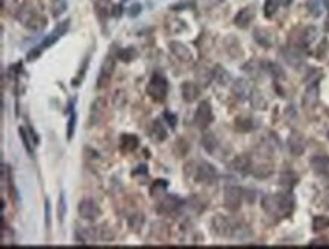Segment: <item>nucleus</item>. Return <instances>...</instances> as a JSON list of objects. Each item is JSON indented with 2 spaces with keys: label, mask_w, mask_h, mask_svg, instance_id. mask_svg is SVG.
Masks as SVG:
<instances>
[{
  "label": "nucleus",
  "mask_w": 329,
  "mask_h": 249,
  "mask_svg": "<svg viewBox=\"0 0 329 249\" xmlns=\"http://www.w3.org/2000/svg\"><path fill=\"white\" fill-rule=\"evenodd\" d=\"M278 11V0H266L264 3V15L267 18H272Z\"/></svg>",
  "instance_id": "37998d69"
},
{
  "label": "nucleus",
  "mask_w": 329,
  "mask_h": 249,
  "mask_svg": "<svg viewBox=\"0 0 329 249\" xmlns=\"http://www.w3.org/2000/svg\"><path fill=\"white\" fill-rule=\"evenodd\" d=\"M148 94L151 96V99L154 102H164L165 97H167V91H168V81L167 78L160 73V72H155L148 84V88H146Z\"/></svg>",
  "instance_id": "20e7f679"
},
{
  "label": "nucleus",
  "mask_w": 329,
  "mask_h": 249,
  "mask_svg": "<svg viewBox=\"0 0 329 249\" xmlns=\"http://www.w3.org/2000/svg\"><path fill=\"white\" fill-rule=\"evenodd\" d=\"M307 8H308L310 14L314 15V17H319V15L322 14V3H320V0H308V2H307Z\"/></svg>",
  "instance_id": "c03bdc74"
},
{
  "label": "nucleus",
  "mask_w": 329,
  "mask_h": 249,
  "mask_svg": "<svg viewBox=\"0 0 329 249\" xmlns=\"http://www.w3.org/2000/svg\"><path fill=\"white\" fill-rule=\"evenodd\" d=\"M319 96H320V87H319V79H317L308 84L304 93V97H302V106L305 110H313L319 103Z\"/></svg>",
  "instance_id": "9b49d317"
},
{
  "label": "nucleus",
  "mask_w": 329,
  "mask_h": 249,
  "mask_svg": "<svg viewBox=\"0 0 329 249\" xmlns=\"http://www.w3.org/2000/svg\"><path fill=\"white\" fill-rule=\"evenodd\" d=\"M328 245H329V242L326 239H317L310 243V246H328Z\"/></svg>",
  "instance_id": "3c124183"
},
{
  "label": "nucleus",
  "mask_w": 329,
  "mask_h": 249,
  "mask_svg": "<svg viewBox=\"0 0 329 249\" xmlns=\"http://www.w3.org/2000/svg\"><path fill=\"white\" fill-rule=\"evenodd\" d=\"M229 169L238 175H247V173H252V160L247 157V155H238L235 157L231 164H229Z\"/></svg>",
  "instance_id": "f3484780"
},
{
  "label": "nucleus",
  "mask_w": 329,
  "mask_h": 249,
  "mask_svg": "<svg viewBox=\"0 0 329 249\" xmlns=\"http://www.w3.org/2000/svg\"><path fill=\"white\" fill-rule=\"evenodd\" d=\"M250 93H252V88H250V84L246 79H237L232 84V94L235 96L237 100L243 102V100L249 99Z\"/></svg>",
  "instance_id": "6ab92c4d"
},
{
  "label": "nucleus",
  "mask_w": 329,
  "mask_h": 249,
  "mask_svg": "<svg viewBox=\"0 0 329 249\" xmlns=\"http://www.w3.org/2000/svg\"><path fill=\"white\" fill-rule=\"evenodd\" d=\"M316 37H317V29H316L314 26L305 27V29L302 30V33H301V46H302V47L310 46V44L316 40Z\"/></svg>",
  "instance_id": "72a5a7b5"
},
{
  "label": "nucleus",
  "mask_w": 329,
  "mask_h": 249,
  "mask_svg": "<svg viewBox=\"0 0 329 249\" xmlns=\"http://www.w3.org/2000/svg\"><path fill=\"white\" fill-rule=\"evenodd\" d=\"M328 137H329V132H328Z\"/></svg>",
  "instance_id": "bf43d9fd"
},
{
  "label": "nucleus",
  "mask_w": 329,
  "mask_h": 249,
  "mask_svg": "<svg viewBox=\"0 0 329 249\" xmlns=\"http://www.w3.org/2000/svg\"><path fill=\"white\" fill-rule=\"evenodd\" d=\"M79 216L85 221H96L100 216V207L93 199H82L78 205Z\"/></svg>",
  "instance_id": "9d476101"
},
{
  "label": "nucleus",
  "mask_w": 329,
  "mask_h": 249,
  "mask_svg": "<svg viewBox=\"0 0 329 249\" xmlns=\"http://www.w3.org/2000/svg\"><path fill=\"white\" fill-rule=\"evenodd\" d=\"M323 5H325V8L329 11V0H323Z\"/></svg>",
  "instance_id": "13d9d810"
},
{
  "label": "nucleus",
  "mask_w": 329,
  "mask_h": 249,
  "mask_svg": "<svg viewBox=\"0 0 329 249\" xmlns=\"http://www.w3.org/2000/svg\"><path fill=\"white\" fill-rule=\"evenodd\" d=\"M295 198L291 193H275V195H264L261 199V207L272 218L285 219L290 218L291 213L295 211Z\"/></svg>",
  "instance_id": "f257e3e1"
},
{
  "label": "nucleus",
  "mask_w": 329,
  "mask_h": 249,
  "mask_svg": "<svg viewBox=\"0 0 329 249\" xmlns=\"http://www.w3.org/2000/svg\"><path fill=\"white\" fill-rule=\"evenodd\" d=\"M163 117H164L165 123H168V126H170L171 129L176 128V125H177V116H176V114H173V113H170V111H164V113H163Z\"/></svg>",
  "instance_id": "de8ad7c7"
},
{
  "label": "nucleus",
  "mask_w": 329,
  "mask_h": 249,
  "mask_svg": "<svg viewBox=\"0 0 329 249\" xmlns=\"http://www.w3.org/2000/svg\"><path fill=\"white\" fill-rule=\"evenodd\" d=\"M211 227H212V231L217 236H220V237H234L237 224H234L232 221H229L228 218H225L222 215H217V216H214V219L211 222Z\"/></svg>",
  "instance_id": "0eeeda50"
},
{
  "label": "nucleus",
  "mask_w": 329,
  "mask_h": 249,
  "mask_svg": "<svg viewBox=\"0 0 329 249\" xmlns=\"http://www.w3.org/2000/svg\"><path fill=\"white\" fill-rule=\"evenodd\" d=\"M200 143H202V148H203L208 154H214V152L217 151V148H218V138H217V135H215L214 132L206 131V132L202 135Z\"/></svg>",
  "instance_id": "bb28decb"
},
{
  "label": "nucleus",
  "mask_w": 329,
  "mask_h": 249,
  "mask_svg": "<svg viewBox=\"0 0 329 249\" xmlns=\"http://www.w3.org/2000/svg\"><path fill=\"white\" fill-rule=\"evenodd\" d=\"M199 93H200V90H199V87L194 82H190V81L182 82L180 94H182V99H184L187 103H193L199 97Z\"/></svg>",
  "instance_id": "412c9836"
},
{
  "label": "nucleus",
  "mask_w": 329,
  "mask_h": 249,
  "mask_svg": "<svg viewBox=\"0 0 329 249\" xmlns=\"http://www.w3.org/2000/svg\"><path fill=\"white\" fill-rule=\"evenodd\" d=\"M190 5H191L190 2H180V3H177V5H173L171 9H177V11H179V9L185 8V6H190Z\"/></svg>",
  "instance_id": "5fc2aeb1"
},
{
  "label": "nucleus",
  "mask_w": 329,
  "mask_h": 249,
  "mask_svg": "<svg viewBox=\"0 0 329 249\" xmlns=\"http://www.w3.org/2000/svg\"><path fill=\"white\" fill-rule=\"evenodd\" d=\"M273 172V166L272 164H267V163H261V164H257V166H252V173L255 178H269Z\"/></svg>",
  "instance_id": "473e14b6"
},
{
  "label": "nucleus",
  "mask_w": 329,
  "mask_h": 249,
  "mask_svg": "<svg viewBox=\"0 0 329 249\" xmlns=\"http://www.w3.org/2000/svg\"><path fill=\"white\" fill-rule=\"evenodd\" d=\"M122 11H123L122 5L113 6V15H114V17H120V15H122Z\"/></svg>",
  "instance_id": "864d4df0"
},
{
  "label": "nucleus",
  "mask_w": 329,
  "mask_h": 249,
  "mask_svg": "<svg viewBox=\"0 0 329 249\" xmlns=\"http://www.w3.org/2000/svg\"><path fill=\"white\" fill-rule=\"evenodd\" d=\"M323 27H325V30L329 33V15L326 17V20H325V24H323Z\"/></svg>",
  "instance_id": "4d7b16f0"
},
{
  "label": "nucleus",
  "mask_w": 329,
  "mask_h": 249,
  "mask_svg": "<svg viewBox=\"0 0 329 249\" xmlns=\"http://www.w3.org/2000/svg\"><path fill=\"white\" fill-rule=\"evenodd\" d=\"M197 79L202 85H208L212 81V72H208V70H199L197 72Z\"/></svg>",
  "instance_id": "a18cd8bd"
},
{
  "label": "nucleus",
  "mask_w": 329,
  "mask_h": 249,
  "mask_svg": "<svg viewBox=\"0 0 329 249\" xmlns=\"http://www.w3.org/2000/svg\"><path fill=\"white\" fill-rule=\"evenodd\" d=\"M180 199L174 195H164V198L158 202L157 211L160 215H171V213L177 211L180 207Z\"/></svg>",
  "instance_id": "f8f14e48"
},
{
  "label": "nucleus",
  "mask_w": 329,
  "mask_h": 249,
  "mask_svg": "<svg viewBox=\"0 0 329 249\" xmlns=\"http://www.w3.org/2000/svg\"><path fill=\"white\" fill-rule=\"evenodd\" d=\"M67 11V0H53L52 2V15L61 17Z\"/></svg>",
  "instance_id": "ea45409f"
},
{
  "label": "nucleus",
  "mask_w": 329,
  "mask_h": 249,
  "mask_svg": "<svg viewBox=\"0 0 329 249\" xmlns=\"http://www.w3.org/2000/svg\"><path fill=\"white\" fill-rule=\"evenodd\" d=\"M168 49L170 52L182 62H191L193 61V53L190 50V47L180 41H170L168 43Z\"/></svg>",
  "instance_id": "4468645a"
},
{
  "label": "nucleus",
  "mask_w": 329,
  "mask_h": 249,
  "mask_svg": "<svg viewBox=\"0 0 329 249\" xmlns=\"http://www.w3.org/2000/svg\"><path fill=\"white\" fill-rule=\"evenodd\" d=\"M253 18H255V6H246V8H243V9L238 11V14H237L235 18H234V23H235L238 27L246 29V27L252 23Z\"/></svg>",
  "instance_id": "aec40b11"
},
{
  "label": "nucleus",
  "mask_w": 329,
  "mask_h": 249,
  "mask_svg": "<svg viewBox=\"0 0 329 249\" xmlns=\"http://www.w3.org/2000/svg\"><path fill=\"white\" fill-rule=\"evenodd\" d=\"M264 67H266V72L269 75H272L275 79H284L285 78V73H284V70H282V67L279 64H276V62H264Z\"/></svg>",
  "instance_id": "e433bc0d"
},
{
  "label": "nucleus",
  "mask_w": 329,
  "mask_h": 249,
  "mask_svg": "<svg viewBox=\"0 0 329 249\" xmlns=\"http://www.w3.org/2000/svg\"><path fill=\"white\" fill-rule=\"evenodd\" d=\"M137 173H143V175H148V166H146V164H143V166H138V167H137V170H134V172H132V175L135 176Z\"/></svg>",
  "instance_id": "603ef678"
},
{
  "label": "nucleus",
  "mask_w": 329,
  "mask_h": 249,
  "mask_svg": "<svg viewBox=\"0 0 329 249\" xmlns=\"http://www.w3.org/2000/svg\"><path fill=\"white\" fill-rule=\"evenodd\" d=\"M293 0H278V3H281L282 6H290Z\"/></svg>",
  "instance_id": "6e6d98bb"
},
{
  "label": "nucleus",
  "mask_w": 329,
  "mask_h": 249,
  "mask_svg": "<svg viewBox=\"0 0 329 249\" xmlns=\"http://www.w3.org/2000/svg\"><path fill=\"white\" fill-rule=\"evenodd\" d=\"M141 11H143V6H141L140 3H134V5L129 6V9H128V15L132 17V18H135V17H138V15L141 14Z\"/></svg>",
  "instance_id": "09e8293b"
},
{
  "label": "nucleus",
  "mask_w": 329,
  "mask_h": 249,
  "mask_svg": "<svg viewBox=\"0 0 329 249\" xmlns=\"http://www.w3.org/2000/svg\"><path fill=\"white\" fill-rule=\"evenodd\" d=\"M105 106H106V102H105L103 97H97V99L91 103V106H90V117H88L90 126H97V125L103 120Z\"/></svg>",
  "instance_id": "ddd939ff"
},
{
  "label": "nucleus",
  "mask_w": 329,
  "mask_h": 249,
  "mask_svg": "<svg viewBox=\"0 0 329 249\" xmlns=\"http://www.w3.org/2000/svg\"><path fill=\"white\" fill-rule=\"evenodd\" d=\"M298 181H299V176H298L295 172H291V170L284 172V173L281 175V178H279L281 186H284V187H287V189H293V187L298 184Z\"/></svg>",
  "instance_id": "2f4dec72"
},
{
  "label": "nucleus",
  "mask_w": 329,
  "mask_h": 249,
  "mask_svg": "<svg viewBox=\"0 0 329 249\" xmlns=\"http://www.w3.org/2000/svg\"><path fill=\"white\" fill-rule=\"evenodd\" d=\"M129 227L134 230V231H138L143 225H144V215H141V213H137V215L131 216L129 221H128Z\"/></svg>",
  "instance_id": "79ce46f5"
},
{
  "label": "nucleus",
  "mask_w": 329,
  "mask_h": 249,
  "mask_svg": "<svg viewBox=\"0 0 329 249\" xmlns=\"http://www.w3.org/2000/svg\"><path fill=\"white\" fill-rule=\"evenodd\" d=\"M120 149L122 152L125 154H129V152H134L138 145H140V140L135 134H122L120 135Z\"/></svg>",
  "instance_id": "5701e85b"
},
{
  "label": "nucleus",
  "mask_w": 329,
  "mask_h": 249,
  "mask_svg": "<svg viewBox=\"0 0 329 249\" xmlns=\"http://www.w3.org/2000/svg\"><path fill=\"white\" fill-rule=\"evenodd\" d=\"M88 64H90V53L84 58V61H82V65L79 67V70H78V73H76V76L71 79V85L75 87V88H78L81 84H82V81H84V78H85V75H87V70H88Z\"/></svg>",
  "instance_id": "7c9ffc66"
},
{
  "label": "nucleus",
  "mask_w": 329,
  "mask_h": 249,
  "mask_svg": "<svg viewBox=\"0 0 329 249\" xmlns=\"http://www.w3.org/2000/svg\"><path fill=\"white\" fill-rule=\"evenodd\" d=\"M217 176H218L217 169H215L211 163L202 161V163H199L197 166H194V175H193V178H194L197 183L212 184V183H215Z\"/></svg>",
  "instance_id": "423d86ee"
},
{
  "label": "nucleus",
  "mask_w": 329,
  "mask_h": 249,
  "mask_svg": "<svg viewBox=\"0 0 329 249\" xmlns=\"http://www.w3.org/2000/svg\"><path fill=\"white\" fill-rule=\"evenodd\" d=\"M167 189H168V183L165 180H157V181H154V184L151 187V196L152 198L163 196V195H165Z\"/></svg>",
  "instance_id": "c9c22d12"
},
{
  "label": "nucleus",
  "mask_w": 329,
  "mask_h": 249,
  "mask_svg": "<svg viewBox=\"0 0 329 249\" xmlns=\"http://www.w3.org/2000/svg\"><path fill=\"white\" fill-rule=\"evenodd\" d=\"M18 137H20V140H21V143H23L26 152H27L30 157H33V146H32V145H35V141L32 140L30 132H27L26 128L20 126V128H18Z\"/></svg>",
  "instance_id": "c756f323"
},
{
  "label": "nucleus",
  "mask_w": 329,
  "mask_h": 249,
  "mask_svg": "<svg viewBox=\"0 0 329 249\" xmlns=\"http://www.w3.org/2000/svg\"><path fill=\"white\" fill-rule=\"evenodd\" d=\"M326 47H328V41H326V40H323V41L320 43V46H319V50H317V53H316L319 59H320V58H322V56L325 55V52H326Z\"/></svg>",
  "instance_id": "8fccbe9b"
},
{
  "label": "nucleus",
  "mask_w": 329,
  "mask_h": 249,
  "mask_svg": "<svg viewBox=\"0 0 329 249\" xmlns=\"http://www.w3.org/2000/svg\"><path fill=\"white\" fill-rule=\"evenodd\" d=\"M214 120V116H212V106L208 100H202L197 106L196 110V114H194V123L199 129H206Z\"/></svg>",
  "instance_id": "6e6552de"
},
{
  "label": "nucleus",
  "mask_w": 329,
  "mask_h": 249,
  "mask_svg": "<svg viewBox=\"0 0 329 249\" xmlns=\"http://www.w3.org/2000/svg\"><path fill=\"white\" fill-rule=\"evenodd\" d=\"M329 228V218L326 216H314L313 219V231L314 233H320L323 230Z\"/></svg>",
  "instance_id": "58836bf2"
},
{
  "label": "nucleus",
  "mask_w": 329,
  "mask_h": 249,
  "mask_svg": "<svg viewBox=\"0 0 329 249\" xmlns=\"http://www.w3.org/2000/svg\"><path fill=\"white\" fill-rule=\"evenodd\" d=\"M257 126H258L257 122H255V119H252V117H237L235 119V128L243 134L253 131Z\"/></svg>",
  "instance_id": "c85d7f7f"
},
{
  "label": "nucleus",
  "mask_w": 329,
  "mask_h": 249,
  "mask_svg": "<svg viewBox=\"0 0 329 249\" xmlns=\"http://www.w3.org/2000/svg\"><path fill=\"white\" fill-rule=\"evenodd\" d=\"M68 27H70V20H64V21H61V23H58L56 24V27L49 33V35H46V38L36 46V47H33L29 53H27V61H35L36 58H38L40 55H41V52L43 50H46V49H49L50 46H53L62 35H65V32L68 30Z\"/></svg>",
  "instance_id": "f03ea898"
},
{
  "label": "nucleus",
  "mask_w": 329,
  "mask_h": 249,
  "mask_svg": "<svg viewBox=\"0 0 329 249\" xmlns=\"http://www.w3.org/2000/svg\"><path fill=\"white\" fill-rule=\"evenodd\" d=\"M287 146H288L290 152L293 154L295 157H301V155L305 152V148H307L305 138H304L302 134H299V132L290 134V137H288V140H287Z\"/></svg>",
  "instance_id": "2eb2a0df"
},
{
  "label": "nucleus",
  "mask_w": 329,
  "mask_h": 249,
  "mask_svg": "<svg viewBox=\"0 0 329 249\" xmlns=\"http://www.w3.org/2000/svg\"><path fill=\"white\" fill-rule=\"evenodd\" d=\"M152 138L155 141H158V143H161V141H164L167 138V128L165 125L163 123L161 119H155L154 123H152Z\"/></svg>",
  "instance_id": "cd10ccee"
},
{
  "label": "nucleus",
  "mask_w": 329,
  "mask_h": 249,
  "mask_svg": "<svg viewBox=\"0 0 329 249\" xmlns=\"http://www.w3.org/2000/svg\"><path fill=\"white\" fill-rule=\"evenodd\" d=\"M117 55H113V53H108L105 58H103V62L100 65V72H99V76H97V88H105L109 81H111L113 75H114V70H116V61H117Z\"/></svg>",
  "instance_id": "39448f33"
},
{
  "label": "nucleus",
  "mask_w": 329,
  "mask_h": 249,
  "mask_svg": "<svg viewBox=\"0 0 329 249\" xmlns=\"http://www.w3.org/2000/svg\"><path fill=\"white\" fill-rule=\"evenodd\" d=\"M249 100H250V105H252L253 110H266L267 105H269L266 96H264L263 91L258 90V88H253V90H252Z\"/></svg>",
  "instance_id": "393cba45"
},
{
  "label": "nucleus",
  "mask_w": 329,
  "mask_h": 249,
  "mask_svg": "<svg viewBox=\"0 0 329 249\" xmlns=\"http://www.w3.org/2000/svg\"><path fill=\"white\" fill-rule=\"evenodd\" d=\"M282 56H284L285 62L293 68H299L304 64V59H305L299 47H285V49H282Z\"/></svg>",
  "instance_id": "dca6fc26"
},
{
  "label": "nucleus",
  "mask_w": 329,
  "mask_h": 249,
  "mask_svg": "<svg viewBox=\"0 0 329 249\" xmlns=\"http://www.w3.org/2000/svg\"><path fill=\"white\" fill-rule=\"evenodd\" d=\"M243 72H246L247 75H250L255 79H258L263 75V72H266V67H264V62L252 59L243 65Z\"/></svg>",
  "instance_id": "b1692460"
},
{
  "label": "nucleus",
  "mask_w": 329,
  "mask_h": 249,
  "mask_svg": "<svg viewBox=\"0 0 329 249\" xmlns=\"http://www.w3.org/2000/svg\"><path fill=\"white\" fill-rule=\"evenodd\" d=\"M310 166L314 173L322 176H329V157L328 155H314L310 160Z\"/></svg>",
  "instance_id": "a211bd4d"
},
{
  "label": "nucleus",
  "mask_w": 329,
  "mask_h": 249,
  "mask_svg": "<svg viewBox=\"0 0 329 249\" xmlns=\"http://www.w3.org/2000/svg\"><path fill=\"white\" fill-rule=\"evenodd\" d=\"M76 123H78V114L75 110L70 111V116H68V122H67V134H65V138L70 141L75 135V131H76Z\"/></svg>",
  "instance_id": "4c0bfd02"
},
{
  "label": "nucleus",
  "mask_w": 329,
  "mask_h": 249,
  "mask_svg": "<svg viewBox=\"0 0 329 249\" xmlns=\"http://www.w3.org/2000/svg\"><path fill=\"white\" fill-rule=\"evenodd\" d=\"M212 79L218 84V85H222V87H225V85H228L229 82H231V75H229V72L225 68V67H222L220 64H217L214 68H212Z\"/></svg>",
  "instance_id": "a878e982"
},
{
  "label": "nucleus",
  "mask_w": 329,
  "mask_h": 249,
  "mask_svg": "<svg viewBox=\"0 0 329 249\" xmlns=\"http://www.w3.org/2000/svg\"><path fill=\"white\" fill-rule=\"evenodd\" d=\"M56 207H58V221H59V224H62V222H64V218H65V213H67V202H65V195H64V192H61Z\"/></svg>",
  "instance_id": "a19ab883"
},
{
  "label": "nucleus",
  "mask_w": 329,
  "mask_h": 249,
  "mask_svg": "<svg viewBox=\"0 0 329 249\" xmlns=\"http://www.w3.org/2000/svg\"><path fill=\"white\" fill-rule=\"evenodd\" d=\"M17 18L20 20V23L24 27H27L30 30H40L46 26V17H43L41 14H38L33 8H30L27 5H23L18 9Z\"/></svg>",
  "instance_id": "7ed1b4c3"
},
{
  "label": "nucleus",
  "mask_w": 329,
  "mask_h": 249,
  "mask_svg": "<svg viewBox=\"0 0 329 249\" xmlns=\"http://www.w3.org/2000/svg\"><path fill=\"white\" fill-rule=\"evenodd\" d=\"M243 190L237 186H228L225 189V196H223V204L229 211H237L241 207L243 202Z\"/></svg>",
  "instance_id": "1a4fd4ad"
},
{
  "label": "nucleus",
  "mask_w": 329,
  "mask_h": 249,
  "mask_svg": "<svg viewBox=\"0 0 329 249\" xmlns=\"http://www.w3.org/2000/svg\"><path fill=\"white\" fill-rule=\"evenodd\" d=\"M138 56V52L135 47H125V49H119L117 50V58L123 62H131Z\"/></svg>",
  "instance_id": "f704fd0d"
},
{
  "label": "nucleus",
  "mask_w": 329,
  "mask_h": 249,
  "mask_svg": "<svg viewBox=\"0 0 329 249\" xmlns=\"http://www.w3.org/2000/svg\"><path fill=\"white\" fill-rule=\"evenodd\" d=\"M50 208H52L50 199L47 198L46 202H44V219H46V228H47V230H49L50 225H52V213H50Z\"/></svg>",
  "instance_id": "49530a36"
},
{
  "label": "nucleus",
  "mask_w": 329,
  "mask_h": 249,
  "mask_svg": "<svg viewBox=\"0 0 329 249\" xmlns=\"http://www.w3.org/2000/svg\"><path fill=\"white\" fill-rule=\"evenodd\" d=\"M253 40L257 41L260 46L269 49V47H272V44H273V35H272V32H270L269 29H266V27H257V29L253 30Z\"/></svg>",
  "instance_id": "4be33fe9"
}]
</instances>
